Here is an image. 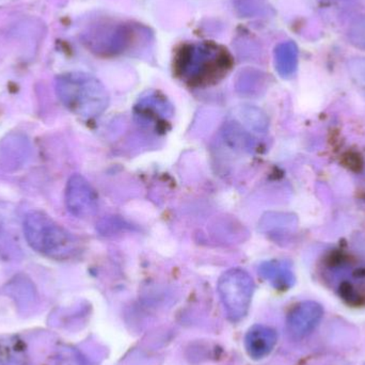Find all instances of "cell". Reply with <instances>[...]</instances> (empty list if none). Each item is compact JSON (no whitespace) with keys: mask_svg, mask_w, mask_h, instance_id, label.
<instances>
[{"mask_svg":"<svg viewBox=\"0 0 365 365\" xmlns=\"http://www.w3.org/2000/svg\"><path fill=\"white\" fill-rule=\"evenodd\" d=\"M56 93L68 110L83 119L102 115L109 105V94L100 79L83 72L59 75L55 81Z\"/></svg>","mask_w":365,"mask_h":365,"instance_id":"7a4b0ae2","label":"cell"},{"mask_svg":"<svg viewBox=\"0 0 365 365\" xmlns=\"http://www.w3.org/2000/svg\"><path fill=\"white\" fill-rule=\"evenodd\" d=\"M259 274L278 289H287L293 283L294 277L283 262H265L259 266Z\"/></svg>","mask_w":365,"mask_h":365,"instance_id":"ba28073f","label":"cell"},{"mask_svg":"<svg viewBox=\"0 0 365 365\" xmlns=\"http://www.w3.org/2000/svg\"><path fill=\"white\" fill-rule=\"evenodd\" d=\"M276 344V331L272 328L262 325L251 328L245 340L247 353L255 359H262L269 355Z\"/></svg>","mask_w":365,"mask_h":365,"instance_id":"52a82bcc","label":"cell"},{"mask_svg":"<svg viewBox=\"0 0 365 365\" xmlns=\"http://www.w3.org/2000/svg\"><path fill=\"white\" fill-rule=\"evenodd\" d=\"M24 234L36 252L49 259L66 261L79 252L76 237L42 210H31L26 215Z\"/></svg>","mask_w":365,"mask_h":365,"instance_id":"3957f363","label":"cell"},{"mask_svg":"<svg viewBox=\"0 0 365 365\" xmlns=\"http://www.w3.org/2000/svg\"><path fill=\"white\" fill-rule=\"evenodd\" d=\"M217 287L227 317L232 322L244 319L255 292V282L250 274L240 268H232L220 277Z\"/></svg>","mask_w":365,"mask_h":365,"instance_id":"277c9868","label":"cell"},{"mask_svg":"<svg viewBox=\"0 0 365 365\" xmlns=\"http://www.w3.org/2000/svg\"><path fill=\"white\" fill-rule=\"evenodd\" d=\"M56 365H85L81 362V360L77 357L72 351H63L60 354L59 357L57 358V364Z\"/></svg>","mask_w":365,"mask_h":365,"instance_id":"30bf717a","label":"cell"},{"mask_svg":"<svg viewBox=\"0 0 365 365\" xmlns=\"http://www.w3.org/2000/svg\"><path fill=\"white\" fill-rule=\"evenodd\" d=\"M276 68L279 74L283 77H289L295 72L297 66V48L291 42L279 45L274 53Z\"/></svg>","mask_w":365,"mask_h":365,"instance_id":"9c48e42d","label":"cell"},{"mask_svg":"<svg viewBox=\"0 0 365 365\" xmlns=\"http://www.w3.org/2000/svg\"><path fill=\"white\" fill-rule=\"evenodd\" d=\"M66 205L71 215L79 219H88L96 215L98 197L89 182L81 175L70 178L66 188Z\"/></svg>","mask_w":365,"mask_h":365,"instance_id":"5b68a950","label":"cell"},{"mask_svg":"<svg viewBox=\"0 0 365 365\" xmlns=\"http://www.w3.org/2000/svg\"><path fill=\"white\" fill-rule=\"evenodd\" d=\"M233 58L222 45L210 41L186 43L177 51L175 71L177 76L190 87L214 85L227 76Z\"/></svg>","mask_w":365,"mask_h":365,"instance_id":"6da1fadb","label":"cell"},{"mask_svg":"<svg viewBox=\"0 0 365 365\" xmlns=\"http://www.w3.org/2000/svg\"><path fill=\"white\" fill-rule=\"evenodd\" d=\"M323 308L317 302H302L287 317V329L295 338H304L313 331L323 317Z\"/></svg>","mask_w":365,"mask_h":365,"instance_id":"8992f818","label":"cell"}]
</instances>
